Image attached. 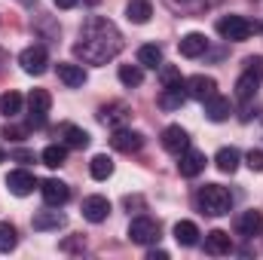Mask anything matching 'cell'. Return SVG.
<instances>
[{"instance_id": "36", "label": "cell", "mask_w": 263, "mask_h": 260, "mask_svg": "<svg viewBox=\"0 0 263 260\" xmlns=\"http://www.w3.org/2000/svg\"><path fill=\"white\" fill-rule=\"evenodd\" d=\"M245 67L263 77V55H248V59H245Z\"/></svg>"}, {"instance_id": "16", "label": "cell", "mask_w": 263, "mask_h": 260, "mask_svg": "<svg viewBox=\"0 0 263 260\" xmlns=\"http://www.w3.org/2000/svg\"><path fill=\"white\" fill-rule=\"evenodd\" d=\"M178 52H181L184 59H199V55H205V52H208V40H205V34L190 31L187 37H181V43H178Z\"/></svg>"}, {"instance_id": "31", "label": "cell", "mask_w": 263, "mask_h": 260, "mask_svg": "<svg viewBox=\"0 0 263 260\" xmlns=\"http://www.w3.org/2000/svg\"><path fill=\"white\" fill-rule=\"evenodd\" d=\"M18 245V233L9 220H0V254H9Z\"/></svg>"}, {"instance_id": "25", "label": "cell", "mask_w": 263, "mask_h": 260, "mask_svg": "<svg viewBox=\"0 0 263 260\" xmlns=\"http://www.w3.org/2000/svg\"><path fill=\"white\" fill-rule=\"evenodd\" d=\"M239 150L236 147H223V150H217V156H214V165L223 172V175H233L236 169H239Z\"/></svg>"}, {"instance_id": "37", "label": "cell", "mask_w": 263, "mask_h": 260, "mask_svg": "<svg viewBox=\"0 0 263 260\" xmlns=\"http://www.w3.org/2000/svg\"><path fill=\"white\" fill-rule=\"evenodd\" d=\"M28 135V129H22V126H6L3 129V138H12V141H22Z\"/></svg>"}, {"instance_id": "10", "label": "cell", "mask_w": 263, "mask_h": 260, "mask_svg": "<svg viewBox=\"0 0 263 260\" xmlns=\"http://www.w3.org/2000/svg\"><path fill=\"white\" fill-rule=\"evenodd\" d=\"M178 159H181V162H178V172H181L184 178H196V175H202V172H205V162H208L205 153H202V150H193V147H187Z\"/></svg>"}, {"instance_id": "43", "label": "cell", "mask_w": 263, "mask_h": 260, "mask_svg": "<svg viewBox=\"0 0 263 260\" xmlns=\"http://www.w3.org/2000/svg\"><path fill=\"white\" fill-rule=\"evenodd\" d=\"M86 3H92V6H98V3H101V0H86Z\"/></svg>"}, {"instance_id": "44", "label": "cell", "mask_w": 263, "mask_h": 260, "mask_svg": "<svg viewBox=\"0 0 263 260\" xmlns=\"http://www.w3.org/2000/svg\"><path fill=\"white\" fill-rule=\"evenodd\" d=\"M3 159H6V153H3V147H0V162H3Z\"/></svg>"}, {"instance_id": "17", "label": "cell", "mask_w": 263, "mask_h": 260, "mask_svg": "<svg viewBox=\"0 0 263 260\" xmlns=\"http://www.w3.org/2000/svg\"><path fill=\"white\" fill-rule=\"evenodd\" d=\"M260 230H263V214L260 211H242V214L236 217V233H239V236L254 239V236H260Z\"/></svg>"}, {"instance_id": "40", "label": "cell", "mask_w": 263, "mask_h": 260, "mask_svg": "<svg viewBox=\"0 0 263 260\" xmlns=\"http://www.w3.org/2000/svg\"><path fill=\"white\" fill-rule=\"evenodd\" d=\"M165 257H168V251H162V248H156V251L147 254V260H165Z\"/></svg>"}, {"instance_id": "14", "label": "cell", "mask_w": 263, "mask_h": 260, "mask_svg": "<svg viewBox=\"0 0 263 260\" xmlns=\"http://www.w3.org/2000/svg\"><path fill=\"white\" fill-rule=\"evenodd\" d=\"M107 214H110V202L104 196H86L83 199V217L89 224H101V220H107Z\"/></svg>"}, {"instance_id": "1", "label": "cell", "mask_w": 263, "mask_h": 260, "mask_svg": "<svg viewBox=\"0 0 263 260\" xmlns=\"http://www.w3.org/2000/svg\"><path fill=\"white\" fill-rule=\"evenodd\" d=\"M120 49H123V37L117 25L101 15H89L83 22V40L73 46V55L83 59L86 65H107Z\"/></svg>"}, {"instance_id": "26", "label": "cell", "mask_w": 263, "mask_h": 260, "mask_svg": "<svg viewBox=\"0 0 263 260\" xmlns=\"http://www.w3.org/2000/svg\"><path fill=\"white\" fill-rule=\"evenodd\" d=\"M89 172H92V178H95V181H107V178L114 175V159H110L107 153H98V156H92Z\"/></svg>"}, {"instance_id": "15", "label": "cell", "mask_w": 263, "mask_h": 260, "mask_svg": "<svg viewBox=\"0 0 263 260\" xmlns=\"http://www.w3.org/2000/svg\"><path fill=\"white\" fill-rule=\"evenodd\" d=\"M260 83H263V77L260 73H254V70H242V77L236 80V98L239 101H251L254 95H257V89H260Z\"/></svg>"}, {"instance_id": "24", "label": "cell", "mask_w": 263, "mask_h": 260, "mask_svg": "<svg viewBox=\"0 0 263 260\" xmlns=\"http://www.w3.org/2000/svg\"><path fill=\"white\" fill-rule=\"evenodd\" d=\"M150 15H153L150 0H129V6H126V18H129L132 25H147Z\"/></svg>"}, {"instance_id": "11", "label": "cell", "mask_w": 263, "mask_h": 260, "mask_svg": "<svg viewBox=\"0 0 263 260\" xmlns=\"http://www.w3.org/2000/svg\"><path fill=\"white\" fill-rule=\"evenodd\" d=\"M6 187H9V193L12 196H28V193H34L37 178H34L28 169H15V172L6 175Z\"/></svg>"}, {"instance_id": "3", "label": "cell", "mask_w": 263, "mask_h": 260, "mask_svg": "<svg viewBox=\"0 0 263 260\" xmlns=\"http://www.w3.org/2000/svg\"><path fill=\"white\" fill-rule=\"evenodd\" d=\"M217 34L230 43H242L254 34V22H248L245 15H223L217 18Z\"/></svg>"}, {"instance_id": "32", "label": "cell", "mask_w": 263, "mask_h": 260, "mask_svg": "<svg viewBox=\"0 0 263 260\" xmlns=\"http://www.w3.org/2000/svg\"><path fill=\"white\" fill-rule=\"evenodd\" d=\"M120 83L123 86H141L144 83V67L141 65H120Z\"/></svg>"}, {"instance_id": "41", "label": "cell", "mask_w": 263, "mask_h": 260, "mask_svg": "<svg viewBox=\"0 0 263 260\" xmlns=\"http://www.w3.org/2000/svg\"><path fill=\"white\" fill-rule=\"evenodd\" d=\"M77 3H80V0H55V6H59V9H73Z\"/></svg>"}, {"instance_id": "34", "label": "cell", "mask_w": 263, "mask_h": 260, "mask_svg": "<svg viewBox=\"0 0 263 260\" xmlns=\"http://www.w3.org/2000/svg\"><path fill=\"white\" fill-rule=\"evenodd\" d=\"M123 208L126 211H141V208H147V199L144 196H123Z\"/></svg>"}, {"instance_id": "30", "label": "cell", "mask_w": 263, "mask_h": 260, "mask_svg": "<svg viewBox=\"0 0 263 260\" xmlns=\"http://www.w3.org/2000/svg\"><path fill=\"white\" fill-rule=\"evenodd\" d=\"M28 107H31L34 114H49V107H52V95H49L46 89H31V95H28Z\"/></svg>"}, {"instance_id": "38", "label": "cell", "mask_w": 263, "mask_h": 260, "mask_svg": "<svg viewBox=\"0 0 263 260\" xmlns=\"http://www.w3.org/2000/svg\"><path fill=\"white\" fill-rule=\"evenodd\" d=\"M43 123H46V114H34V110H31V117H28V126H37V129H40Z\"/></svg>"}, {"instance_id": "42", "label": "cell", "mask_w": 263, "mask_h": 260, "mask_svg": "<svg viewBox=\"0 0 263 260\" xmlns=\"http://www.w3.org/2000/svg\"><path fill=\"white\" fill-rule=\"evenodd\" d=\"M3 62H6V52H3V49H0V65H3Z\"/></svg>"}, {"instance_id": "13", "label": "cell", "mask_w": 263, "mask_h": 260, "mask_svg": "<svg viewBox=\"0 0 263 260\" xmlns=\"http://www.w3.org/2000/svg\"><path fill=\"white\" fill-rule=\"evenodd\" d=\"M162 147H165L168 153L181 156V153L190 147V135H187V129H181V126H165V129H162Z\"/></svg>"}, {"instance_id": "7", "label": "cell", "mask_w": 263, "mask_h": 260, "mask_svg": "<svg viewBox=\"0 0 263 260\" xmlns=\"http://www.w3.org/2000/svg\"><path fill=\"white\" fill-rule=\"evenodd\" d=\"M110 147H114L117 153H138V150L144 147V135H141V132H132V129H114Z\"/></svg>"}, {"instance_id": "29", "label": "cell", "mask_w": 263, "mask_h": 260, "mask_svg": "<svg viewBox=\"0 0 263 260\" xmlns=\"http://www.w3.org/2000/svg\"><path fill=\"white\" fill-rule=\"evenodd\" d=\"M40 159H43L49 169H59V165H65V159H67V147L65 144H49V147H43Z\"/></svg>"}, {"instance_id": "12", "label": "cell", "mask_w": 263, "mask_h": 260, "mask_svg": "<svg viewBox=\"0 0 263 260\" xmlns=\"http://www.w3.org/2000/svg\"><path fill=\"white\" fill-rule=\"evenodd\" d=\"M205 104V117L211 120V123H223V120H230V114H233V101L227 98V95H211V98H205L202 101Z\"/></svg>"}, {"instance_id": "18", "label": "cell", "mask_w": 263, "mask_h": 260, "mask_svg": "<svg viewBox=\"0 0 263 260\" xmlns=\"http://www.w3.org/2000/svg\"><path fill=\"white\" fill-rule=\"evenodd\" d=\"M205 251L214 254V257L230 254V251H233V239H230V233H227V230H211V233L205 236Z\"/></svg>"}, {"instance_id": "6", "label": "cell", "mask_w": 263, "mask_h": 260, "mask_svg": "<svg viewBox=\"0 0 263 260\" xmlns=\"http://www.w3.org/2000/svg\"><path fill=\"white\" fill-rule=\"evenodd\" d=\"M98 120H101L104 126H110V129H123L132 120V107L126 101H110V104H104V107L98 110Z\"/></svg>"}, {"instance_id": "4", "label": "cell", "mask_w": 263, "mask_h": 260, "mask_svg": "<svg viewBox=\"0 0 263 260\" xmlns=\"http://www.w3.org/2000/svg\"><path fill=\"white\" fill-rule=\"evenodd\" d=\"M129 239L135 245H153L159 239V220H153V217H135L129 224Z\"/></svg>"}, {"instance_id": "28", "label": "cell", "mask_w": 263, "mask_h": 260, "mask_svg": "<svg viewBox=\"0 0 263 260\" xmlns=\"http://www.w3.org/2000/svg\"><path fill=\"white\" fill-rule=\"evenodd\" d=\"M138 65L141 67H162V49L156 46V43H144L141 49H138Z\"/></svg>"}, {"instance_id": "5", "label": "cell", "mask_w": 263, "mask_h": 260, "mask_svg": "<svg viewBox=\"0 0 263 260\" xmlns=\"http://www.w3.org/2000/svg\"><path fill=\"white\" fill-rule=\"evenodd\" d=\"M18 65H22L25 73L40 77V73L49 67V52H46V46H28V49L18 55Z\"/></svg>"}, {"instance_id": "35", "label": "cell", "mask_w": 263, "mask_h": 260, "mask_svg": "<svg viewBox=\"0 0 263 260\" xmlns=\"http://www.w3.org/2000/svg\"><path fill=\"white\" fill-rule=\"evenodd\" d=\"M245 162H248V169H251V172H263V150H248Z\"/></svg>"}, {"instance_id": "2", "label": "cell", "mask_w": 263, "mask_h": 260, "mask_svg": "<svg viewBox=\"0 0 263 260\" xmlns=\"http://www.w3.org/2000/svg\"><path fill=\"white\" fill-rule=\"evenodd\" d=\"M196 202H199V211L208 214V217L230 214V208H233V196H230L227 187H220V184H205V187H199Z\"/></svg>"}, {"instance_id": "45", "label": "cell", "mask_w": 263, "mask_h": 260, "mask_svg": "<svg viewBox=\"0 0 263 260\" xmlns=\"http://www.w3.org/2000/svg\"><path fill=\"white\" fill-rule=\"evenodd\" d=\"M257 28H260V31H263V25H257Z\"/></svg>"}, {"instance_id": "9", "label": "cell", "mask_w": 263, "mask_h": 260, "mask_svg": "<svg viewBox=\"0 0 263 260\" xmlns=\"http://www.w3.org/2000/svg\"><path fill=\"white\" fill-rule=\"evenodd\" d=\"M184 89H187L190 98L205 101V98H211V95L217 92V80H214V77H205V73H196V77L184 80Z\"/></svg>"}, {"instance_id": "19", "label": "cell", "mask_w": 263, "mask_h": 260, "mask_svg": "<svg viewBox=\"0 0 263 260\" xmlns=\"http://www.w3.org/2000/svg\"><path fill=\"white\" fill-rule=\"evenodd\" d=\"M184 101H187V89H184V86H168V89H162L159 98H156V104H159L162 110H181Z\"/></svg>"}, {"instance_id": "22", "label": "cell", "mask_w": 263, "mask_h": 260, "mask_svg": "<svg viewBox=\"0 0 263 260\" xmlns=\"http://www.w3.org/2000/svg\"><path fill=\"white\" fill-rule=\"evenodd\" d=\"M59 80L65 83L67 89H77V86H83V83H86V70H83V65L62 62V65H59Z\"/></svg>"}, {"instance_id": "23", "label": "cell", "mask_w": 263, "mask_h": 260, "mask_svg": "<svg viewBox=\"0 0 263 260\" xmlns=\"http://www.w3.org/2000/svg\"><path fill=\"white\" fill-rule=\"evenodd\" d=\"M175 242L184 245V248H193L199 242V227L193 220H178L175 224Z\"/></svg>"}, {"instance_id": "33", "label": "cell", "mask_w": 263, "mask_h": 260, "mask_svg": "<svg viewBox=\"0 0 263 260\" xmlns=\"http://www.w3.org/2000/svg\"><path fill=\"white\" fill-rule=\"evenodd\" d=\"M159 80H162V89L168 86H184V77L178 67H159Z\"/></svg>"}, {"instance_id": "8", "label": "cell", "mask_w": 263, "mask_h": 260, "mask_svg": "<svg viewBox=\"0 0 263 260\" xmlns=\"http://www.w3.org/2000/svg\"><path fill=\"white\" fill-rule=\"evenodd\" d=\"M40 193H43V202L49 208H62L67 199H70V187H67L65 181H59V178H49V181L40 184Z\"/></svg>"}, {"instance_id": "27", "label": "cell", "mask_w": 263, "mask_h": 260, "mask_svg": "<svg viewBox=\"0 0 263 260\" xmlns=\"http://www.w3.org/2000/svg\"><path fill=\"white\" fill-rule=\"evenodd\" d=\"M22 104H25V98H22L15 89H9V92H3V95H0V114H3V117H9V120L22 114Z\"/></svg>"}, {"instance_id": "20", "label": "cell", "mask_w": 263, "mask_h": 260, "mask_svg": "<svg viewBox=\"0 0 263 260\" xmlns=\"http://www.w3.org/2000/svg\"><path fill=\"white\" fill-rule=\"evenodd\" d=\"M59 135L65 138V147H73V150H86L89 147V132L80 129V126H73V123H65L62 129H59Z\"/></svg>"}, {"instance_id": "39", "label": "cell", "mask_w": 263, "mask_h": 260, "mask_svg": "<svg viewBox=\"0 0 263 260\" xmlns=\"http://www.w3.org/2000/svg\"><path fill=\"white\" fill-rule=\"evenodd\" d=\"M12 156H15L18 162H31V159H34V153H28V150H15Z\"/></svg>"}, {"instance_id": "21", "label": "cell", "mask_w": 263, "mask_h": 260, "mask_svg": "<svg viewBox=\"0 0 263 260\" xmlns=\"http://www.w3.org/2000/svg\"><path fill=\"white\" fill-rule=\"evenodd\" d=\"M31 227H34L37 233L59 230V227H65V214H62V211H37L34 220H31Z\"/></svg>"}]
</instances>
